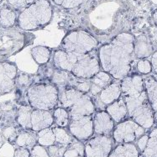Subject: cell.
I'll list each match as a JSON object with an SVG mask.
<instances>
[{"mask_svg":"<svg viewBox=\"0 0 157 157\" xmlns=\"http://www.w3.org/2000/svg\"><path fill=\"white\" fill-rule=\"evenodd\" d=\"M135 36L130 32H122L103 45L98 50L100 66L104 71L117 80L127 77L131 70L134 56Z\"/></svg>","mask_w":157,"mask_h":157,"instance_id":"obj_1","label":"cell"},{"mask_svg":"<svg viewBox=\"0 0 157 157\" xmlns=\"http://www.w3.org/2000/svg\"><path fill=\"white\" fill-rule=\"evenodd\" d=\"M53 16V9L49 0H36L25 8L18 17V25L22 30L31 31L48 25Z\"/></svg>","mask_w":157,"mask_h":157,"instance_id":"obj_2","label":"cell"},{"mask_svg":"<svg viewBox=\"0 0 157 157\" xmlns=\"http://www.w3.org/2000/svg\"><path fill=\"white\" fill-rule=\"evenodd\" d=\"M59 103L67 110L70 119L92 116L95 112V106L90 96L73 87L59 91Z\"/></svg>","mask_w":157,"mask_h":157,"instance_id":"obj_3","label":"cell"},{"mask_svg":"<svg viewBox=\"0 0 157 157\" xmlns=\"http://www.w3.org/2000/svg\"><path fill=\"white\" fill-rule=\"evenodd\" d=\"M124 100L130 119L145 129H149L154 126L155 124L154 113L145 90L134 96H124Z\"/></svg>","mask_w":157,"mask_h":157,"instance_id":"obj_4","label":"cell"},{"mask_svg":"<svg viewBox=\"0 0 157 157\" xmlns=\"http://www.w3.org/2000/svg\"><path fill=\"white\" fill-rule=\"evenodd\" d=\"M26 97L33 109L50 111L59 102V89L54 84L37 83L28 88Z\"/></svg>","mask_w":157,"mask_h":157,"instance_id":"obj_5","label":"cell"},{"mask_svg":"<svg viewBox=\"0 0 157 157\" xmlns=\"http://www.w3.org/2000/svg\"><path fill=\"white\" fill-rule=\"evenodd\" d=\"M98 43L97 39L89 32L84 29H76L65 35L61 45L64 51L81 57L93 52Z\"/></svg>","mask_w":157,"mask_h":157,"instance_id":"obj_6","label":"cell"},{"mask_svg":"<svg viewBox=\"0 0 157 157\" xmlns=\"http://www.w3.org/2000/svg\"><path fill=\"white\" fill-rule=\"evenodd\" d=\"M145 128L134 121L133 119H127L118 124L113 131V139L116 143H134L140 136L144 135Z\"/></svg>","mask_w":157,"mask_h":157,"instance_id":"obj_7","label":"cell"},{"mask_svg":"<svg viewBox=\"0 0 157 157\" xmlns=\"http://www.w3.org/2000/svg\"><path fill=\"white\" fill-rule=\"evenodd\" d=\"M100 67L98 58L89 53L78 58L71 73L78 78L90 80L100 71Z\"/></svg>","mask_w":157,"mask_h":157,"instance_id":"obj_8","label":"cell"},{"mask_svg":"<svg viewBox=\"0 0 157 157\" xmlns=\"http://www.w3.org/2000/svg\"><path fill=\"white\" fill-rule=\"evenodd\" d=\"M113 140L108 135H98L85 144V157H109L113 149Z\"/></svg>","mask_w":157,"mask_h":157,"instance_id":"obj_9","label":"cell"},{"mask_svg":"<svg viewBox=\"0 0 157 157\" xmlns=\"http://www.w3.org/2000/svg\"><path fill=\"white\" fill-rule=\"evenodd\" d=\"M68 128L71 135L77 140H88L94 133L93 119H92L91 116H82L76 119H71Z\"/></svg>","mask_w":157,"mask_h":157,"instance_id":"obj_10","label":"cell"},{"mask_svg":"<svg viewBox=\"0 0 157 157\" xmlns=\"http://www.w3.org/2000/svg\"><path fill=\"white\" fill-rule=\"evenodd\" d=\"M18 68L11 61H0V96L10 93L16 85Z\"/></svg>","mask_w":157,"mask_h":157,"instance_id":"obj_11","label":"cell"},{"mask_svg":"<svg viewBox=\"0 0 157 157\" xmlns=\"http://www.w3.org/2000/svg\"><path fill=\"white\" fill-rule=\"evenodd\" d=\"M114 123L107 111H99L93 118L94 133L98 135L109 136L114 129Z\"/></svg>","mask_w":157,"mask_h":157,"instance_id":"obj_12","label":"cell"},{"mask_svg":"<svg viewBox=\"0 0 157 157\" xmlns=\"http://www.w3.org/2000/svg\"><path fill=\"white\" fill-rule=\"evenodd\" d=\"M120 87L124 96H134L145 90L144 78L140 75L125 77L121 80Z\"/></svg>","mask_w":157,"mask_h":157,"instance_id":"obj_13","label":"cell"},{"mask_svg":"<svg viewBox=\"0 0 157 157\" xmlns=\"http://www.w3.org/2000/svg\"><path fill=\"white\" fill-rule=\"evenodd\" d=\"M53 113L49 110L34 109L31 113V130L38 132L44 128H50L54 124Z\"/></svg>","mask_w":157,"mask_h":157,"instance_id":"obj_14","label":"cell"},{"mask_svg":"<svg viewBox=\"0 0 157 157\" xmlns=\"http://www.w3.org/2000/svg\"><path fill=\"white\" fill-rule=\"evenodd\" d=\"M78 56L66 52L64 50H57L54 52L53 61L56 67L59 70L71 72L74 65L78 60Z\"/></svg>","mask_w":157,"mask_h":157,"instance_id":"obj_15","label":"cell"},{"mask_svg":"<svg viewBox=\"0 0 157 157\" xmlns=\"http://www.w3.org/2000/svg\"><path fill=\"white\" fill-rule=\"evenodd\" d=\"M154 53V47L150 38L146 35H140L135 37L134 56L139 59H146Z\"/></svg>","mask_w":157,"mask_h":157,"instance_id":"obj_16","label":"cell"},{"mask_svg":"<svg viewBox=\"0 0 157 157\" xmlns=\"http://www.w3.org/2000/svg\"><path fill=\"white\" fill-rule=\"evenodd\" d=\"M90 83H91L90 93L93 96H97L107 86L112 83V76L104 71H98L94 77L90 79Z\"/></svg>","mask_w":157,"mask_h":157,"instance_id":"obj_17","label":"cell"},{"mask_svg":"<svg viewBox=\"0 0 157 157\" xmlns=\"http://www.w3.org/2000/svg\"><path fill=\"white\" fill-rule=\"evenodd\" d=\"M122 90L120 85L116 82H112L99 93V99L103 105L109 106L120 98Z\"/></svg>","mask_w":157,"mask_h":157,"instance_id":"obj_18","label":"cell"},{"mask_svg":"<svg viewBox=\"0 0 157 157\" xmlns=\"http://www.w3.org/2000/svg\"><path fill=\"white\" fill-rule=\"evenodd\" d=\"M144 80L148 99L154 113L155 122L157 124V79L152 76H150L144 78Z\"/></svg>","mask_w":157,"mask_h":157,"instance_id":"obj_19","label":"cell"},{"mask_svg":"<svg viewBox=\"0 0 157 157\" xmlns=\"http://www.w3.org/2000/svg\"><path fill=\"white\" fill-rule=\"evenodd\" d=\"M106 111L115 123L122 122L128 114V109L124 98H119L107 107Z\"/></svg>","mask_w":157,"mask_h":157,"instance_id":"obj_20","label":"cell"},{"mask_svg":"<svg viewBox=\"0 0 157 157\" xmlns=\"http://www.w3.org/2000/svg\"><path fill=\"white\" fill-rule=\"evenodd\" d=\"M140 152L134 143H124L116 146L109 157H140Z\"/></svg>","mask_w":157,"mask_h":157,"instance_id":"obj_21","label":"cell"},{"mask_svg":"<svg viewBox=\"0 0 157 157\" xmlns=\"http://www.w3.org/2000/svg\"><path fill=\"white\" fill-rule=\"evenodd\" d=\"M33 109L30 105H22L17 110L15 120L24 129H31V113Z\"/></svg>","mask_w":157,"mask_h":157,"instance_id":"obj_22","label":"cell"},{"mask_svg":"<svg viewBox=\"0 0 157 157\" xmlns=\"http://www.w3.org/2000/svg\"><path fill=\"white\" fill-rule=\"evenodd\" d=\"M18 20L16 13L9 7L0 9V26L3 29H11Z\"/></svg>","mask_w":157,"mask_h":157,"instance_id":"obj_23","label":"cell"},{"mask_svg":"<svg viewBox=\"0 0 157 157\" xmlns=\"http://www.w3.org/2000/svg\"><path fill=\"white\" fill-rule=\"evenodd\" d=\"M52 51L49 47L38 45L31 49V56L34 61L38 65L46 64L51 58Z\"/></svg>","mask_w":157,"mask_h":157,"instance_id":"obj_24","label":"cell"},{"mask_svg":"<svg viewBox=\"0 0 157 157\" xmlns=\"http://www.w3.org/2000/svg\"><path fill=\"white\" fill-rule=\"evenodd\" d=\"M36 142H37L36 135H35L32 132L22 131L18 135L14 144H16L18 147L31 149L34 145L36 144Z\"/></svg>","mask_w":157,"mask_h":157,"instance_id":"obj_25","label":"cell"},{"mask_svg":"<svg viewBox=\"0 0 157 157\" xmlns=\"http://www.w3.org/2000/svg\"><path fill=\"white\" fill-rule=\"evenodd\" d=\"M37 143L45 147H49L52 144H56V137H55L53 128H44L36 134Z\"/></svg>","mask_w":157,"mask_h":157,"instance_id":"obj_26","label":"cell"},{"mask_svg":"<svg viewBox=\"0 0 157 157\" xmlns=\"http://www.w3.org/2000/svg\"><path fill=\"white\" fill-rule=\"evenodd\" d=\"M141 157H157V127L149 134V140Z\"/></svg>","mask_w":157,"mask_h":157,"instance_id":"obj_27","label":"cell"},{"mask_svg":"<svg viewBox=\"0 0 157 157\" xmlns=\"http://www.w3.org/2000/svg\"><path fill=\"white\" fill-rule=\"evenodd\" d=\"M63 157H85V145L80 140L72 141L67 148Z\"/></svg>","mask_w":157,"mask_h":157,"instance_id":"obj_28","label":"cell"},{"mask_svg":"<svg viewBox=\"0 0 157 157\" xmlns=\"http://www.w3.org/2000/svg\"><path fill=\"white\" fill-rule=\"evenodd\" d=\"M54 122L58 127L66 128L70 123V114L66 109L60 107L54 110L53 112Z\"/></svg>","mask_w":157,"mask_h":157,"instance_id":"obj_29","label":"cell"},{"mask_svg":"<svg viewBox=\"0 0 157 157\" xmlns=\"http://www.w3.org/2000/svg\"><path fill=\"white\" fill-rule=\"evenodd\" d=\"M69 73L67 71L56 70L53 71L52 76V81L55 86L58 87L59 91L66 88V85L68 84V79H69Z\"/></svg>","mask_w":157,"mask_h":157,"instance_id":"obj_30","label":"cell"},{"mask_svg":"<svg viewBox=\"0 0 157 157\" xmlns=\"http://www.w3.org/2000/svg\"><path fill=\"white\" fill-rule=\"evenodd\" d=\"M55 137H56V143L60 145L68 146L73 141L72 135L69 134L64 128L61 127H55L53 128Z\"/></svg>","mask_w":157,"mask_h":157,"instance_id":"obj_31","label":"cell"},{"mask_svg":"<svg viewBox=\"0 0 157 157\" xmlns=\"http://www.w3.org/2000/svg\"><path fill=\"white\" fill-rule=\"evenodd\" d=\"M68 84H70L71 87H73L75 89L80 91V92L85 93H90V88H91L90 80L78 78L71 73V76H69Z\"/></svg>","mask_w":157,"mask_h":157,"instance_id":"obj_32","label":"cell"},{"mask_svg":"<svg viewBox=\"0 0 157 157\" xmlns=\"http://www.w3.org/2000/svg\"><path fill=\"white\" fill-rule=\"evenodd\" d=\"M1 134L3 136V138L5 139V140L8 141L9 143H13L16 140L17 136H18V131L17 128L13 126V125H8L6 127L2 129Z\"/></svg>","mask_w":157,"mask_h":157,"instance_id":"obj_33","label":"cell"},{"mask_svg":"<svg viewBox=\"0 0 157 157\" xmlns=\"http://www.w3.org/2000/svg\"><path fill=\"white\" fill-rule=\"evenodd\" d=\"M32 77L27 73H20L17 76L16 84L19 87H28L31 86L32 84Z\"/></svg>","mask_w":157,"mask_h":157,"instance_id":"obj_34","label":"cell"},{"mask_svg":"<svg viewBox=\"0 0 157 157\" xmlns=\"http://www.w3.org/2000/svg\"><path fill=\"white\" fill-rule=\"evenodd\" d=\"M137 70L140 74L143 75H147L151 73L152 71V66L151 62L147 59H140L137 62Z\"/></svg>","mask_w":157,"mask_h":157,"instance_id":"obj_35","label":"cell"},{"mask_svg":"<svg viewBox=\"0 0 157 157\" xmlns=\"http://www.w3.org/2000/svg\"><path fill=\"white\" fill-rule=\"evenodd\" d=\"M30 157H50V155L45 146L37 144L31 148Z\"/></svg>","mask_w":157,"mask_h":157,"instance_id":"obj_36","label":"cell"},{"mask_svg":"<svg viewBox=\"0 0 157 157\" xmlns=\"http://www.w3.org/2000/svg\"><path fill=\"white\" fill-rule=\"evenodd\" d=\"M67 148V146H64V145L52 144L51 146H49L47 151L49 152L50 157H63V155H64Z\"/></svg>","mask_w":157,"mask_h":157,"instance_id":"obj_37","label":"cell"},{"mask_svg":"<svg viewBox=\"0 0 157 157\" xmlns=\"http://www.w3.org/2000/svg\"><path fill=\"white\" fill-rule=\"evenodd\" d=\"M36 0H7L10 6L14 9H25Z\"/></svg>","mask_w":157,"mask_h":157,"instance_id":"obj_38","label":"cell"},{"mask_svg":"<svg viewBox=\"0 0 157 157\" xmlns=\"http://www.w3.org/2000/svg\"><path fill=\"white\" fill-rule=\"evenodd\" d=\"M87 1V0H63L61 6L67 10L75 9V8L81 6Z\"/></svg>","mask_w":157,"mask_h":157,"instance_id":"obj_39","label":"cell"},{"mask_svg":"<svg viewBox=\"0 0 157 157\" xmlns=\"http://www.w3.org/2000/svg\"><path fill=\"white\" fill-rule=\"evenodd\" d=\"M13 147L10 144H4L0 149V157H13Z\"/></svg>","mask_w":157,"mask_h":157,"instance_id":"obj_40","label":"cell"},{"mask_svg":"<svg viewBox=\"0 0 157 157\" xmlns=\"http://www.w3.org/2000/svg\"><path fill=\"white\" fill-rule=\"evenodd\" d=\"M149 140V135H143L136 140V146L139 149L140 153L144 151Z\"/></svg>","mask_w":157,"mask_h":157,"instance_id":"obj_41","label":"cell"},{"mask_svg":"<svg viewBox=\"0 0 157 157\" xmlns=\"http://www.w3.org/2000/svg\"><path fill=\"white\" fill-rule=\"evenodd\" d=\"M13 157H30V151L27 148H17L14 151Z\"/></svg>","mask_w":157,"mask_h":157,"instance_id":"obj_42","label":"cell"},{"mask_svg":"<svg viewBox=\"0 0 157 157\" xmlns=\"http://www.w3.org/2000/svg\"><path fill=\"white\" fill-rule=\"evenodd\" d=\"M151 66H152V71L155 73L157 74V51L154 52L151 56Z\"/></svg>","mask_w":157,"mask_h":157,"instance_id":"obj_43","label":"cell"},{"mask_svg":"<svg viewBox=\"0 0 157 157\" xmlns=\"http://www.w3.org/2000/svg\"><path fill=\"white\" fill-rule=\"evenodd\" d=\"M152 19H153V22H154L155 25L157 27V9L154 10V12L152 13Z\"/></svg>","mask_w":157,"mask_h":157,"instance_id":"obj_44","label":"cell"},{"mask_svg":"<svg viewBox=\"0 0 157 157\" xmlns=\"http://www.w3.org/2000/svg\"><path fill=\"white\" fill-rule=\"evenodd\" d=\"M5 144V139L3 138V136L2 135V134L0 133V149L2 148L3 144Z\"/></svg>","mask_w":157,"mask_h":157,"instance_id":"obj_45","label":"cell"},{"mask_svg":"<svg viewBox=\"0 0 157 157\" xmlns=\"http://www.w3.org/2000/svg\"><path fill=\"white\" fill-rule=\"evenodd\" d=\"M52 1H53L56 4H57V5H61V4H62V2H63V0H52Z\"/></svg>","mask_w":157,"mask_h":157,"instance_id":"obj_46","label":"cell"},{"mask_svg":"<svg viewBox=\"0 0 157 157\" xmlns=\"http://www.w3.org/2000/svg\"><path fill=\"white\" fill-rule=\"evenodd\" d=\"M2 119H3V112H2V110L0 109V122H1Z\"/></svg>","mask_w":157,"mask_h":157,"instance_id":"obj_47","label":"cell"},{"mask_svg":"<svg viewBox=\"0 0 157 157\" xmlns=\"http://www.w3.org/2000/svg\"><path fill=\"white\" fill-rule=\"evenodd\" d=\"M137 3H144V2H146L147 0H135Z\"/></svg>","mask_w":157,"mask_h":157,"instance_id":"obj_48","label":"cell"},{"mask_svg":"<svg viewBox=\"0 0 157 157\" xmlns=\"http://www.w3.org/2000/svg\"><path fill=\"white\" fill-rule=\"evenodd\" d=\"M2 1H3V0H0V3H2Z\"/></svg>","mask_w":157,"mask_h":157,"instance_id":"obj_49","label":"cell"}]
</instances>
